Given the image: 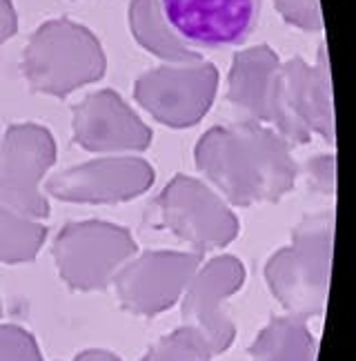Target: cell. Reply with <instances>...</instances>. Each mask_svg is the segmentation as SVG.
Returning <instances> with one entry per match:
<instances>
[{"label":"cell","instance_id":"4fadbf2b","mask_svg":"<svg viewBox=\"0 0 356 361\" xmlns=\"http://www.w3.org/2000/svg\"><path fill=\"white\" fill-rule=\"evenodd\" d=\"M74 138L87 152L125 157L147 149L152 132L116 92L101 90L76 107Z\"/></svg>","mask_w":356,"mask_h":361},{"label":"cell","instance_id":"7c38bea8","mask_svg":"<svg viewBox=\"0 0 356 361\" xmlns=\"http://www.w3.org/2000/svg\"><path fill=\"white\" fill-rule=\"evenodd\" d=\"M154 185V170L139 157H103L67 168L45 180L47 199L76 205L127 203Z\"/></svg>","mask_w":356,"mask_h":361},{"label":"cell","instance_id":"d6986e66","mask_svg":"<svg viewBox=\"0 0 356 361\" xmlns=\"http://www.w3.org/2000/svg\"><path fill=\"white\" fill-rule=\"evenodd\" d=\"M281 16L305 32L323 30V11L319 0H274Z\"/></svg>","mask_w":356,"mask_h":361},{"label":"cell","instance_id":"7a4b0ae2","mask_svg":"<svg viewBox=\"0 0 356 361\" xmlns=\"http://www.w3.org/2000/svg\"><path fill=\"white\" fill-rule=\"evenodd\" d=\"M263 0H132L129 27L139 45L167 63H196L201 51L245 43Z\"/></svg>","mask_w":356,"mask_h":361},{"label":"cell","instance_id":"5b68a950","mask_svg":"<svg viewBox=\"0 0 356 361\" xmlns=\"http://www.w3.org/2000/svg\"><path fill=\"white\" fill-rule=\"evenodd\" d=\"M136 252L132 232L107 221L67 224L51 245L61 279L76 293L109 288Z\"/></svg>","mask_w":356,"mask_h":361},{"label":"cell","instance_id":"52a82bcc","mask_svg":"<svg viewBox=\"0 0 356 361\" xmlns=\"http://www.w3.org/2000/svg\"><path fill=\"white\" fill-rule=\"evenodd\" d=\"M158 224L194 252H216L236 241L241 224L231 205L212 185L178 174L156 199Z\"/></svg>","mask_w":356,"mask_h":361},{"label":"cell","instance_id":"30bf717a","mask_svg":"<svg viewBox=\"0 0 356 361\" xmlns=\"http://www.w3.org/2000/svg\"><path fill=\"white\" fill-rule=\"evenodd\" d=\"M216 87L218 72L212 63H170L136 80L134 96L158 123L183 130L208 114Z\"/></svg>","mask_w":356,"mask_h":361},{"label":"cell","instance_id":"6da1fadb","mask_svg":"<svg viewBox=\"0 0 356 361\" xmlns=\"http://www.w3.org/2000/svg\"><path fill=\"white\" fill-rule=\"evenodd\" d=\"M194 159L208 185L241 207L279 201L298 176L292 145L256 121L210 130L198 141Z\"/></svg>","mask_w":356,"mask_h":361},{"label":"cell","instance_id":"8992f818","mask_svg":"<svg viewBox=\"0 0 356 361\" xmlns=\"http://www.w3.org/2000/svg\"><path fill=\"white\" fill-rule=\"evenodd\" d=\"M272 130L290 145L307 143L312 136H321L330 145L334 143L332 80L325 45L319 47L312 65L303 59L281 63Z\"/></svg>","mask_w":356,"mask_h":361},{"label":"cell","instance_id":"ba28073f","mask_svg":"<svg viewBox=\"0 0 356 361\" xmlns=\"http://www.w3.org/2000/svg\"><path fill=\"white\" fill-rule=\"evenodd\" d=\"M56 161V141L47 128L13 125L0 141V201L43 221L49 214L45 178Z\"/></svg>","mask_w":356,"mask_h":361},{"label":"cell","instance_id":"2e32d148","mask_svg":"<svg viewBox=\"0 0 356 361\" xmlns=\"http://www.w3.org/2000/svg\"><path fill=\"white\" fill-rule=\"evenodd\" d=\"M47 239L43 221L25 216L0 201V263L18 266L38 257Z\"/></svg>","mask_w":356,"mask_h":361},{"label":"cell","instance_id":"603a6c76","mask_svg":"<svg viewBox=\"0 0 356 361\" xmlns=\"http://www.w3.org/2000/svg\"><path fill=\"white\" fill-rule=\"evenodd\" d=\"M0 319H3V299H0Z\"/></svg>","mask_w":356,"mask_h":361},{"label":"cell","instance_id":"ac0fdd59","mask_svg":"<svg viewBox=\"0 0 356 361\" xmlns=\"http://www.w3.org/2000/svg\"><path fill=\"white\" fill-rule=\"evenodd\" d=\"M0 361H43V350L30 330L0 324Z\"/></svg>","mask_w":356,"mask_h":361},{"label":"cell","instance_id":"277c9868","mask_svg":"<svg viewBox=\"0 0 356 361\" xmlns=\"http://www.w3.org/2000/svg\"><path fill=\"white\" fill-rule=\"evenodd\" d=\"M103 47L87 27L49 20L32 36L23 69L30 85L49 96H67L105 74Z\"/></svg>","mask_w":356,"mask_h":361},{"label":"cell","instance_id":"44dd1931","mask_svg":"<svg viewBox=\"0 0 356 361\" xmlns=\"http://www.w3.org/2000/svg\"><path fill=\"white\" fill-rule=\"evenodd\" d=\"M16 11H13V5L9 0H0V43H5L7 38L13 36L16 32Z\"/></svg>","mask_w":356,"mask_h":361},{"label":"cell","instance_id":"e0dca14e","mask_svg":"<svg viewBox=\"0 0 356 361\" xmlns=\"http://www.w3.org/2000/svg\"><path fill=\"white\" fill-rule=\"evenodd\" d=\"M214 353L194 328L181 326L170 335L160 337L141 361H212Z\"/></svg>","mask_w":356,"mask_h":361},{"label":"cell","instance_id":"8fae6325","mask_svg":"<svg viewBox=\"0 0 356 361\" xmlns=\"http://www.w3.org/2000/svg\"><path fill=\"white\" fill-rule=\"evenodd\" d=\"M245 283V266L234 255H216L201 261L181 299L183 322L208 341L210 350L223 355L236 337V326L225 308Z\"/></svg>","mask_w":356,"mask_h":361},{"label":"cell","instance_id":"9a60e30c","mask_svg":"<svg viewBox=\"0 0 356 361\" xmlns=\"http://www.w3.org/2000/svg\"><path fill=\"white\" fill-rule=\"evenodd\" d=\"M250 361H317V339L305 319L285 312L256 335Z\"/></svg>","mask_w":356,"mask_h":361},{"label":"cell","instance_id":"ffe728a7","mask_svg":"<svg viewBox=\"0 0 356 361\" xmlns=\"http://www.w3.org/2000/svg\"><path fill=\"white\" fill-rule=\"evenodd\" d=\"M307 183L312 190H317L321 194H332L334 183H336V165L332 154H321L307 161L305 165Z\"/></svg>","mask_w":356,"mask_h":361},{"label":"cell","instance_id":"3957f363","mask_svg":"<svg viewBox=\"0 0 356 361\" xmlns=\"http://www.w3.org/2000/svg\"><path fill=\"white\" fill-rule=\"evenodd\" d=\"M334 214L319 212L294 228L287 245L265 263V281L287 314L300 319L325 310L332 274Z\"/></svg>","mask_w":356,"mask_h":361},{"label":"cell","instance_id":"5bb4252c","mask_svg":"<svg viewBox=\"0 0 356 361\" xmlns=\"http://www.w3.org/2000/svg\"><path fill=\"white\" fill-rule=\"evenodd\" d=\"M281 61L274 49L256 45L236 54L229 72V101L252 121L274 125Z\"/></svg>","mask_w":356,"mask_h":361},{"label":"cell","instance_id":"7402d4cb","mask_svg":"<svg viewBox=\"0 0 356 361\" xmlns=\"http://www.w3.org/2000/svg\"><path fill=\"white\" fill-rule=\"evenodd\" d=\"M74 361H120L118 355L103 350V348H91V350H83L74 357Z\"/></svg>","mask_w":356,"mask_h":361},{"label":"cell","instance_id":"9c48e42d","mask_svg":"<svg viewBox=\"0 0 356 361\" xmlns=\"http://www.w3.org/2000/svg\"><path fill=\"white\" fill-rule=\"evenodd\" d=\"M201 261L198 252H136L112 283L120 308L136 317H156L172 310L176 303H181Z\"/></svg>","mask_w":356,"mask_h":361}]
</instances>
